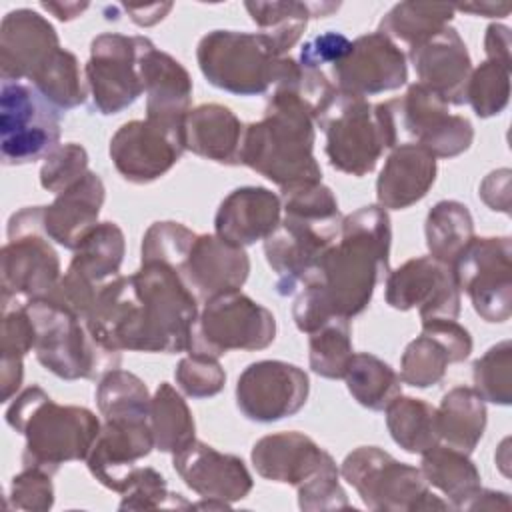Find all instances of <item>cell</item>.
Instances as JSON below:
<instances>
[{
  "label": "cell",
  "instance_id": "cell-1",
  "mask_svg": "<svg viewBox=\"0 0 512 512\" xmlns=\"http://www.w3.org/2000/svg\"><path fill=\"white\" fill-rule=\"evenodd\" d=\"M390 218L378 206H362L342 218L338 240L320 258L292 306L300 332L310 334L332 316L352 318L370 304L374 288L390 272Z\"/></svg>",
  "mask_w": 512,
  "mask_h": 512
},
{
  "label": "cell",
  "instance_id": "cell-2",
  "mask_svg": "<svg viewBox=\"0 0 512 512\" xmlns=\"http://www.w3.org/2000/svg\"><path fill=\"white\" fill-rule=\"evenodd\" d=\"M314 106L290 86H274L264 116L244 126L240 164L282 192L322 182L314 158Z\"/></svg>",
  "mask_w": 512,
  "mask_h": 512
},
{
  "label": "cell",
  "instance_id": "cell-3",
  "mask_svg": "<svg viewBox=\"0 0 512 512\" xmlns=\"http://www.w3.org/2000/svg\"><path fill=\"white\" fill-rule=\"evenodd\" d=\"M284 216L264 240V254L276 272V292L290 296L304 288L320 258L338 240L342 214L328 186L312 184L282 192Z\"/></svg>",
  "mask_w": 512,
  "mask_h": 512
},
{
  "label": "cell",
  "instance_id": "cell-4",
  "mask_svg": "<svg viewBox=\"0 0 512 512\" xmlns=\"http://www.w3.org/2000/svg\"><path fill=\"white\" fill-rule=\"evenodd\" d=\"M6 422L26 438L22 464L48 474H56L66 462L86 460L102 428L94 412L56 404L40 386H30L14 398Z\"/></svg>",
  "mask_w": 512,
  "mask_h": 512
},
{
  "label": "cell",
  "instance_id": "cell-5",
  "mask_svg": "<svg viewBox=\"0 0 512 512\" xmlns=\"http://www.w3.org/2000/svg\"><path fill=\"white\" fill-rule=\"evenodd\" d=\"M314 122L326 134L330 166L356 178L370 174L382 152L398 146L390 100L370 104L334 88L316 110Z\"/></svg>",
  "mask_w": 512,
  "mask_h": 512
},
{
  "label": "cell",
  "instance_id": "cell-6",
  "mask_svg": "<svg viewBox=\"0 0 512 512\" xmlns=\"http://www.w3.org/2000/svg\"><path fill=\"white\" fill-rule=\"evenodd\" d=\"M132 278L136 286V308L128 350L184 352L192 324L200 312V302L180 272L164 262H142Z\"/></svg>",
  "mask_w": 512,
  "mask_h": 512
},
{
  "label": "cell",
  "instance_id": "cell-7",
  "mask_svg": "<svg viewBox=\"0 0 512 512\" xmlns=\"http://www.w3.org/2000/svg\"><path fill=\"white\" fill-rule=\"evenodd\" d=\"M36 332L38 362L62 380H96L118 368L120 352L96 342L84 320L40 298L24 304Z\"/></svg>",
  "mask_w": 512,
  "mask_h": 512
},
{
  "label": "cell",
  "instance_id": "cell-8",
  "mask_svg": "<svg viewBox=\"0 0 512 512\" xmlns=\"http://www.w3.org/2000/svg\"><path fill=\"white\" fill-rule=\"evenodd\" d=\"M196 60L212 86L238 96H256L278 84L288 56H280L262 32L212 30L200 38Z\"/></svg>",
  "mask_w": 512,
  "mask_h": 512
},
{
  "label": "cell",
  "instance_id": "cell-9",
  "mask_svg": "<svg viewBox=\"0 0 512 512\" xmlns=\"http://www.w3.org/2000/svg\"><path fill=\"white\" fill-rule=\"evenodd\" d=\"M0 252V304L24 306L46 298L60 280V258L44 230V206H26L8 220Z\"/></svg>",
  "mask_w": 512,
  "mask_h": 512
},
{
  "label": "cell",
  "instance_id": "cell-10",
  "mask_svg": "<svg viewBox=\"0 0 512 512\" xmlns=\"http://www.w3.org/2000/svg\"><path fill=\"white\" fill-rule=\"evenodd\" d=\"M340 474L370 510L414 512L452 508L430 492L420 468L398 462L378 446L352 450L344 458Z\"/></svg>",
  "mask_w": 512,
  "mask_h": 512
},
{
  "label": "cell",
  "instance_id": "cell-11",
  "mask_svg": "<svg viewBox=\"0 0 512 512\" xmlns=\"http://www.w3.org/2000/svg\"><path fill=\"white\" fill-rule=\"evenodd\" d=\"M274 338V314L240 290H232L204 302L192 324L186 352L218 360L230 350H264Z\"/></svg>",
  "mask_w": 512,
  "mask_h": 512
},
{
  "label": "cell",
  "instance_id": "cell-12",
  "mask_svg": "<svg viewBox=\"0 0 512 512\" xmlns=\"http://www.w3.org/2000/svg\"><path fill=\"white\" fill-rule=\"evenodd\" d=\"M60 140L58 110L28 82L0 86V156L6 166L46 158Z\"/></svg>",
  "mask_w": 512,
  "mask_h": 512
},
{
  "label": "cell",
  "instance_id": "cell-13",
  "mask_svg": "<svg viewBox=\"0 0 512 512\" xmlns=\"http://www.w3.org/2000/svg\"><path fill=\"white\" fill-rule=\"evenodd\" d=\"M152 40L116 32L98 34L90 44L84 78L96 112L110 116L132 106L144 92L140 62Z\"/></svg>",
  "mask_w": 512,
  "mask_h": 512
},
{
  "label": "cell",
  "instance_id": "cell-14",
  "mask_svg": "<svg viewBox=\"0 0 512 512\" xmlns=\"http://www.w3.org/2000/svg\"><path fill=\"white\" fill-rule=\"evenodd\" d=\"M458 290H464L486 322H506L512 314V242L472 238L450 264Z\"/></svg>",
  "mask_w": 512,
  "mask_h": 512
},
{
  "label": "cell",
  "instance_id": "cell-15",
  "mask_svg": "<svg viewBox=\"0 0 512 512\" xmlns=\"http://www.w3.org/2000/svg\"><path fill=\"white\" fill-rule=\"evenodd\" d=\"M390 102L398 144L408 138L434 158H454L470 148L474 140L470 120L450 114L448 104L422 84H410L404 96Z\"/></svg>",
  "mask_w": 512,
  "mask_h": 512
},
{
  "label": "cell",
  "instance_id": "cell-16",
  "mask_svg": "<svg viewBox=\"0 0 512 512\" xmlns=\"http://www.w3.org/2000/svg\"><path fill=\"white\" fill-rule=\"evenodd\" d=\"M182 124L150 118L122 124L110 140V158L118 174L134 184H148L164 176L186 150Z\"/></svg>",
  "mask_w": 512,
  "mask_h": 512
},
{
  "label": "cell",
  "instance_id": "cell-17",
  "mask_svg": "<svg viewBox=\"0 0 512 512\" xmlns=\"http://www.w3.org/2000/svg\"><path fill=\"white\" fill-rule=\"evenodd\" d=\"M308 374L282 360H258L236 382V404L252 422H278L300 412L308 400Z\"/></svg>",
  "mask_w": 512,
  "mask_h": 512
},
{
  "label": "cell",
  "instance_id": "cell-18",
  "mask_svg": "<svg viewBox=\"0 0 512 512\" xmlns=\"http://www.w3.org/2000/svg\"><path fill=\"white\" fill-rule=\"evenodd\" d=\"M384 298L394 310L418 308L420 320H456L460 314V290L452 268L432 256L406 260L400 268L388 272Z\"/></svg>",
  "mask_w": 512,
  "mask_h": 512
},
{
  "label": "cell",
  "instance_id": "cell-19",
  "mask_svg": "<svg viewBox=\"0 0 512 512\" xmlns=\"http://www.w3.org/2000/svg\"><path fill=\"white\" fill-rule=\"evenodd\" d=\"M334 86L354 96H374L398 90L408 80L406 54L382 32H368L352 40L350 52L330 66Z\"/></svg>",
  "mask_w": 512,
  "mask_h": 512
},
{
  "label": "cell",
  "instance_id": "cell-20",
  "mask_svg": "<svg viewBox=\"0 0 512 512\" xmlns=\"http://www.w3.org/2000/svg\"><path fill=\"white\" fill-rule=\"evenodd\" d=\"M472 352L470 332L456 320H422V332L414 338L400 358V380L414 388L438 384L448 364L462 362Z\"/></svg>",
  "mask_w": 512,
  "mask_h": 512
},
{
  "label": "cell",
  "instance_id": "cell-21",
  "mask_svg": "<svg viewBox=\"0 0 512 512\" xmlns=\"http://www.w3.org/2000/svg\"><path fill=\"white\" fill-rule=\"evenodd\" d=\"M154 448L148 420H104L88 456L90 474L108 490L122 494L136 472V462Z\"/></svg>",
  "mask_w": 512,
  "mask_h": 512
},
{
  "label": "cell",
  "instance_id": "cell-22",
  "mask_svg": "<svg viewBox=\"0 0 512 512\" xmlns=\"http://www.w3.org/2000/svg\"><path fill=\"white\" fill-rule=\"evenodd\" d=\"M172 466L184 484L202 498L236 502L250 494L252 476L242 458L218 452L206 442L192 440L172 454Z\"/></svg>",
  "mask_w": 512,
  "mask_h": 512
},
{
  "label": "cell",
  "instance_id": "cell-23",
  "mask_svg": "<svg viewBox=\"0 0 512 512\" xmlns=\"http://www.w3.org/2000/svg\"><path fill=\"white\" fill-rule=\"evenodd\" d=\"M60 40L54 26L30 8L8 12L0 24V76L2 82H28L32 74L56 52Z\"/></svg>",
  "mask_w": 512,
  "mask_h": 512
},
{
  "label": "cell",
  "instance_id": "cell-24",
  "mask_svg": "<svg viewBox=\"0 0 512 512\" xmlns=\"http://www.w3.org/2000/svg\"><path fill=\"white\" fill-rule=\"evenodd\" d=\"M418 84L440 96L446 104H466V86L472 60L458 30L444 26L438 34L408 50Z\"/></svg>",
  "mask_w": 512,
  "mask_h": 512
},
{
  "label": "cell",
  "instance_id": "cell-25",
  "mask_svg": "<svg viewBox=\"0 0 512 512\" xmlns=\"http://www.w3.org/2000/svg\"><path fill=\"white\" fill-rule=\"evenodd\" d=\"M250 272V258L242 246L230 244L218 234H196L180 276L198 302L240 290Z\"/></svg>",
  "mask_w": 512,
  "mask_h": 512
},
{
  "label": "cell",
  "instance_id": "cell-26",
  "mask_svg": "<svg viewBox=\"0 0 512 512\" xmlns=\"http://www.w3.org/2000/svg\"><path fill=\"white\" fill-rule=\"evenodd\" d=\"M256 472L272 482L302 486L318 472L336 466L334 458L302 432H278L252 446Z\"/></svg>",
  "mask_w": 512,
  "mask_h": 512
},
{
  "label": "cell",
  "instance_id": "cell-27",
  "mask_svg": "<svg viewBox=\"0 0 512 512\" xmlns=\"http://www.w3.org/2000/svg\"><path fill=\"white\" fill-rule=\"evenodd\" d=\"M282 220V200L264 186H242L232 190L218 206L214 230L236 246H252L266 240Z\"/></svg>",
  "mask_w": 512,
  "mask_h": 512
},
{
  "label": "cell",
  "instance_id": "cell-28",
  "mask_svg": "<svg viewBox=\"0 0 512 512\" xmlns=\"http://www.w3.org/2000/svg\"><path fill=\"white\" fill-rule=\"evenodd\" d=\"M140 74L146 94V118L164 124H182L190 112L192 78L168 52L154 44L144 52Z\"/></svg>",
  "mask_w": 512,
  "mask_h": 512
},
{
  "label": "cell",
  "instance_id": "cell-29",
  "mask_svg": "<svg viewBox=\"0 0 512 512\" xmlns=\"http://www.w3.org/2000/svg\"><path fill=\"white\" fill-rule=\"evenodd\" d=\"M104 184L96 172H86L76 184L56 194L50 206H44V230L56 244L76 250L84 236L98 224L104 204Z\"/></svg>",
  "mask_w": 512,
  "mask_h": 512
},
{
  "label": "cell",
  "instance_id": "cell-30",
  "mask_svg": "<svg viewBox=\"0 0 512 512\" xmlns=\"http://www.w3.org/2000/svg\"><path fill=\"white\" fill-rule=\"evenodd\" d=\"M436 180V158L418 144H398L376 180V200L384 210H404L422 200Z\"/></svg>",
  "mask_w": 512,
  "mask_h": 512
},
{
  "label": "cell",
  "instance_id": "cell-31",
  "mask_svg": "<svg viewBox=\"0 0 512 512\" xmlns=\"http://www.w3.org/2000/svg\"><path fill=\"white\" fill-rule=\"evenodd\" d=\"M184 148L206 160L238 166L244 126L238 116L222 104H200L192 108L182 124Z\"/></svg>",
  "mask_w": 512,
  "mask_h": 512
},
{
  "label": "cell",
  "instance_id": "cell-32",
  "mask_svg": "<svg viewBox=\"0 0 512 512\" xmlns=\"http://www.w3.org/2000/svg\"><path fill=\"white\" fill-rule=\"evenodd\" d=\"M244 8L260 28L264 36L270 38L276 52L286 56L290 48L302 38L310 18H324L338 10L336 2H246Z\"/></svg>",
  "mask_w": 512,
  "mask_h": 512
},
{
  "label": "cell",
  "instance_id": "cell-33",
  "mask_svg": "<svg viewBox=\"0 0 512 512\" xmlns=\"http://www.w3.org/2000/svg\"><path fill=\"white\" fill-rule=\"evenodd\" d=\"M436 422L440 440L464 454H470L486 428L484 398L474 388H452L442 396V402L436 408Z\"/></svg>",
  "mask_w": 512,
  "mask_h": 512
},
{
  "label": "cell",
  "instance_id": "cell-34",
  "mask_svg": "<svg viewBox=\"0 0 512 512\" xmlns=\"http://www.w3.org/2000/svg\"><path fill=\"white\" fill-rule=\"evenodd\" d=\"M428 486L438 488L444 496H448L450 506L456 510H464L468 500L482 488L480 472L468 454L444 444H436L422 454L420 466Z\"/></svg>",
  "mask_w": 512,
  "mask_h": 512
},
{
  "label": "cell",
  "instance_id": "cell-35",
  "mask_svg": "<svg viewBox=\"0 0 512 512\" xmlns=\"http://www.w3.org/2000/svg\"><path fill=\"white\" fill-rule=\"evenodd\" d=\"M124 232L114 222H98L74 250L68 266L70 272L102 288L108 280L118 276L124 260Z\"/></svg>",
  "mask_w": 512,
  "mask_h": 512
},
{
  "label": "cell",
  "instance_id": "cell-36",
  "mask_svg": "<svg viewBox=\"0 0 512 512\" xmlns=\"http://www.w3.org/2000/svg\"><path fill=\"white\" fill-rule=\"evenodd\" d=\"M392 440L410 454H424L440 442L436 408L420 398L398 394L386 408Z\"/></svg>",
  "mask_w": 512,
  "mask_h": 512
},
{
  "label": "cell",
  "instance_id": "cell-37",
  "mask_svg": "<svg viewBox=\"0 0 512 512\" xmlns=\"http://www.w3.org/2000/svg\"><path fill=\"white\" fill-rule=\"evenodd\" d=\"M150 430L154 448L176 454L196 440V426L186 400L168 382H160L150 400Z\"/></svg>",
  "mask_w": 512,
  "mask_h": 512
},
{
  "label": "cell",
  "instance_id": "cell-38",
  "mask_svg": "<svg viewBox=\"0 0 512 512\" xmlns=\"http://www.w3.org/2000/svg\"><path fill=\"white\" fill-rule=\"evenodd\" d=\"M36 332L24 306L2 308L0 326V400L8 402L22 384L24 356L34 350Z\"/></svg>",
  "mask_w": 512,
  "mask_h": 512
},
{
  "label": "cell",
  "instance_id": "cell-39",
  "mask_svg": "<svg viewBox=\"0 0 512 512\" xmlns=\"http://www.w3.org/2000/svg\"><path fill=\"white\" fill-rule=\"evenodd\" d=\"M452 16V4L400 2L382 16L378 32L388 36L392 42L406 44L410 50L448 26Z\"/></svg>",
  "mask_w": 512,
  "mask_h": 512
},
{
  "label": "cell",
  "instance_id": "cell-40",
  "mask_svg": "<svg viewBox=\"0 0 512 512\" xmlns=\"http://www.w3.org/2000/svg\"><path fill=\"white\" fill-rule=\"evenodd\" d=\"M344 380L352 398L368 410H384L402 394V380L394 368L368 352L352 356Z\"/></svg>",
  "mask_w": 512,
  "mask_h": 512
},
{
  "label": "cell",
  "instance_id": "cell-41",
  "mask_svg": "<svg viewBox=\"0 0 512 512\" xmlns=\"http://www.w3.org/2000/svg\"><path fill=\"white\" fill-rule=\"evenodd\" d=\"M474 238L470 210L456 200H440L426 216V246L432 258L452 264Z\"/></svg>",
  "mask_w": 512,
  "mask_h": 512
},
{
  "label": "cell",
  "instance_id": "cell-42",
  "mask_svg": "<svg viewBox=\"0 0 512 512\" xmlns=\"http://www.w3.org/2000/svg\"><path fill=\"white\" fill-rule=\"evenodd\" d=\"M56 110H70L84 104L88 84L80 74L78 58L66 50H56L28 80Z\"/></svg>",
  "mask_w": 512,
  "mask_h": 512
},
{
  "label": "cell",
  "instance_id": "cell-43",
  "mask_svg": "<svg viewBox=\"0 0 512 512\" xmlns=\"http://www.w3.org/2000/svg\"><path fill=\"white\" fill-rule=\"evenodd\" d=\"M150 392L132 372L110 370L96 386V404L104 420H148Z\"/></svg>",
  "mask_w": 512,
  "mask_h": 512
},
{
  "label": "cell",
  "instance_id": "cell-44",
  "mask_svg": "<svg viewBox=\"0 0 512 512\" xmlns=\"http://www.w3.org/2000/svg\"><path fill=\"white\" fill-rule=\"evenodd\" d=\"M354 356L350 318L332 316L308 334V362L322 378H344Z\"/></svg>",
  "mask_w": 512,
  "mask_h": 512
},
{
  "label": "cell",
  "instance_id": "cell-45",
  "mask_svg": "<svg viewBox=\"0 0 512 512\" xmlns=\"http://www.w3.org/2000/svg\"><path fill=\"white\" fill-rule=\"evenodd\" d=\"M510 98V66L486 60L470 72L466 86V102L476 116L490 118L500 114Z\"/></svg>",
  "mask_w": 512,
  "mask_h": 512
},
{
  "label": "cell",
  "instance_id": "cell-46",
  "mask_svg": "<svg viewBox=\"0 0 512 512\" xmlns=\"http://www.w3.org/2000/svg\"><path fill=\"white\" fill-rule=\"evenodd\" d=\"M474 390L484 402L508 406L512 400V344L498 342L480 356L472 366Z\"/></svg>",
  "mask_w": 512,
  "mask_h": 512
},
{
  "label": "cell",
  "instance_id": "cell-47",
  "mask_svg": "<svg viewBox=\"0 0 512 512\" xmlns=\"http://www.w3.org/2000/svg\"><path fill=\"white\" fill-rule=\"evenodd\" d=\"M194 240L196 234L180 222H154L142 238V262H164L180 272Z\"/></svg>",
  "mask_w": 512,
  "mask_h": 512
},
{
  "label": "cell",
  "instance_id": "cell-48",
  "mask_svg": "<svg viewBox=\"0 0 512 512\" xmlns=\"http://www.w3.org/2000/svg\"><path fill=\"white\" fill-rule=\"evenodd\" d=\"M120 510H158V508H190L176 492H170L166 480L154 468H136L130 484L122 492Z\"/></svg>",
  "mask_w": 512,
  "mask_h": 512
},
{
  "label": "cell",
  "instance_id": "cell-49",
  "mask_svg": "<svg viewBox=\"0 0 512 512\" xmlns=\"http://www.w3.org/2000/svg\"><path fill=\"white\" fill-rule=\"evenodd\" d=\"M88 172V154L76 144H60L46 158L40 168V186L52 194H60L76 184Z\"/></svg>",
  "mask_w": 512,
  "mask_h": 512
},
{
  "label": "cell",
  "instance_id": "cell-50",
  "mask_svg": "<svg viewBox=\"0 0 512 512\" xmlns=\"http://www.w3.org/2000/svg\"><path fill=\"white\" fill-rule=\"evenodd\" d=\"M178 388L192 398L216 396L226 384V372L216 358L192 356L182 358L174 370Z\"/></svg>",
  "mask_w": 512,
  "mask_h": 512
},
{
  "label": "cell",
  "instance_id": "cell-51",
  "mask_svg": "<svg viewBox=\"0 0 512 512\" xmlns=\"http://www.w3.org/2000/svg\"><path fill=\"white\" fill-rule=\"evenodd\" d=\"M6 502L10 508H16V510H30V512L50 510L54 504L52 474L34 466H24V470L12 478Z\"/></svg>",
  "mask_w": 512,
  "mask_h": 512
},
{
  "label": "cell",
  "instance_id": "cell-52",
  "mask_svg": "<svg viewBox=\"0 0 512 512\" xmlns=\"http://www.w3.org/2000/svg\"><path fill=\"white\" fill-rule=\"evenodd\" d=\"M338 466L326 468L298 486V506L302 510H340L348 508V498L338 482Z\"/></svg>",
  "mask_w": 512,
  "mask_h": 512
},
{
  "label": "cell",
  "instance_id": "cell-53",
  "mask_svg": "<svg viewBox=\"0 0 512 512\" xmlns=\"http://www.w3.org/2000/svg\"><path fill=\"white\" fill-rule=\"evenodd\" d=\"M350 46H352V40H348L342 32L330 30V32L318 34L308 42H304V46L300 48L298 64L308 70L324 72V66H334L336 62H340L350 52Z\"/></svg>",
  "mask_w": 512,
  "mask_h": 512
},
{
  "label": "cell",
  "instance_id": "cell-54",
  "mask_svg": "<svg viewBox=\"0 0 512 512\" xmlns=\"http://www.w3.org/2000/svg\"><path fill=\"white\" fill-rule=\"evenodd\" d=\"M484 50L488 60L510 66V28L504 24H490L484 36Z\"/></svg>",
  "mask_w": 512,
  "mask_h": 512
},
{
  "label": "cell",
  "instance_id": "cell-55",
  "mask_svg": "<svg viewBox=\"0 0 512 512\" xmlns=\"http://www.w3.org/2000/svg\"><path fill=\"white\" fill-rule=\"evenodd\" d=\"M502 194V198L510 200V170L502 168V170H494L490 172L482 184H480V198L492 208V210H500L498 204V196Z\"/></svg>",
  "mask_w": 512,
  "mask_h": 512
},
{
  "label": "cell",
  "instance_id": "cell-56",
  "mask_svg": "<svg viewBox=\"0 0 512 512\" xmlns=\"http://www.w3.org/2000/svg\"><path fill=\"white\" fill-rule=\"evenodd\" d=\"M172 2H162V4H148V6H124V10L130 14L132 22H136L138 26H154L160 20H164V16L172 10Z\"/></svg>",
  "mask_w": 512,
  "mask_h": 512
},
{
  "label": "cell",
  "instance_id": "cell-57",
  "mask_svg": "<svg viewBox=\"0 0 512 512\" xmlns=\"http://www.w3.org/2000/svg\"><path fill=\"white\" fill-rule=\"evenodd\" d=\"M508 510L510 508V498L506 492H494V490H484L480 488L464 506V510Z\"/></svg>",
  "mask_w": 512,
  "mask_h": 512
},
{
  "label": "cell",
  "instance_id": "cell-58",
  "mask_svg": "<svg viewBox=\"0 0 512 512\" xmlns=\"http://www.w3.org/2000/svg\"><path fill=\"white\" fill-rule=\"evenodd\" d=\"M510 8L512 6L508 2H474V4H458V6H454V10L476 14V16H488V18L508 16Z\"/></svg>",
  "mask_w": 512,
  "mask_h": 512
},
{
  "label": "cell",
  "instance_id": "cell-59",
  "mask_svg": "<svg viewBox=\"0 0 512 512\" xmlns=\"http://www.w3.org/2000/svg\"><path fill=\"white\" fill-rule=\"evenodd\" d=\"M40 6L48 12H52L58 20L68 22V20L78 18L88 8V2H42Z\"/></svg>",
  "mask_w": 512,
  "mask_h": 512
}]
</instances>
